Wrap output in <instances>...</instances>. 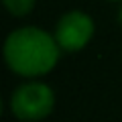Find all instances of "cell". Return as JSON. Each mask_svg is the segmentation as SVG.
<instances>
[{
	"mask_svg": "<svg viewBox=\"0 0 122 122\" xmlns=\"http://www.w3.org/2000/svg\"><path fill=\"white\" fill-rule=\"evenodd\" d=\"M59 51L61 49L55 37L37 26H22L12 30L4 43L6 63L22 77H39L49 73L59 59Z\"/></svg>",
	"mask_w": 122,
	"mask_h": 122,
	"instance_id": "obj_1",
	"label": "cell"
},
{
	"mask_svg": "<svg viewBox=\"0 0 122 122\" xmlns=\"http://www.w3.org/2000/svg\"><path fill=\"white\" fill-rule=\"evenodd\" d=\"M55 106V94L43 81H26L18 86L10 96V110L18 120L37 122L51 114Z\"/></svg>",
	"mask_w": 122,
	"mask_h": 122,
	"instance_id": "obj_2",
	"label": "cell"
},
{
	"mask_svg": "<svg viewBox=\"0 0 122 122\" xmlns=\"http://www.w3.org/2000/svg\"><path fill=\"white\" fill-rule=\"evenodd\" d=\"M92 35H94V20L86 12H79V10L63 14L55 29L57 45L61 51H67V53L83 49L90 43Z\"/></svg>",
	"mask_w": 122,
	"mask_h": 122,
	"instance_id": "obj_3",
	"label": "cell"
},
{
	"mask_svg": "<svg viewBox=\"0 0 122 122\" xmlns=\"http://www.w3.org/2000/svg\"><path fill=\"white\" fill-rule=\"evenodd\" d=\"M10 14L14 16H25L35 8V0H2Z\"/></svg>",
	"mask_w": 122,
	"mask_h": 122,
	"instance_id": "obj_4",
	"label": "cell"
},
{
	"mask_svg": "<svg viewBox=\"0 0 122 122\" xmlns=\"http://www.w3.org/2000/svg\"><path fill=\"white\" fill-rule=\"evenodd\" d=\"M118 18H120V25H122V6H120V14H118Z\"/></svg>",
	"mask_w": 122,
	"mask_h": 122,
	"instance_id": "obj_5",
	"label": "cell"
},
{
	"mask_svg": "<svg viewBox=\"0 0 122 122\" xmlns=\"http://www.w3.org/2000/svg\"><path fill=\"white\" fill-rule=\"evenodd\" d=\"M112 2H122V0H112Z\"/></svg>",
	"mask_w": 122,
	"mask_h": 122,
	"instance_id": "obj_6",
	"label": "cell"
}]
</instances>
